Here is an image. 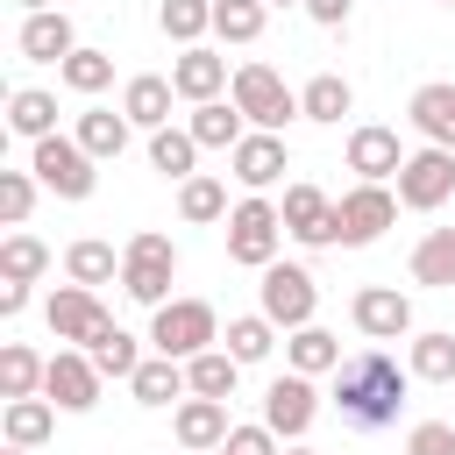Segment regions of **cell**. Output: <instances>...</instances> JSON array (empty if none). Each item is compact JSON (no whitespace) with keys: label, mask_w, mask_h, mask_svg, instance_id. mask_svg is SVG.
Wrapping results in <instances>:
<instances>
[{"label":"cell","mask_w":455,"mask_h":455,"mask_svg":"<svg viewBox=\"0 0 455 455\" xmlns=\"http://www.w3.org/2000/svg\"><path fill=\"white\" fill-rule=\"evenodd\" d=\"M14 7H21V14H50L57 0H14Z\"/></svg>","instance_id":"47"},{"label":"cell","mask_w":455,"mask_h":455,"mask_svg":"<svg viewBox=\"0 0 455 455\" xmlns=\"http://www.w3.org/2000/svg\"><path fill=\"white\" fill-rule=\"evenodd\" d=\"M171 85H178V100H192V107H206V100H220L228 85H235V71H228V57L220 50H178V64H171Z\"/></svg>","instance_id":"18"},{"label":"cell","mask_w":455,"mask_h":455,"mask_svg":"<svg viewBox=\"0 0 455 455\" xmlns=\"http://www.w3.org/2000/svg\"><path fill=\"white\" fill-rule=\"evenodd\" d=\"M228 213H235V206H228V185H220V178H206V171H199V178H185V185H178V220L206 228V220H228Z\"/></svg>","instance_id":"36"},{"label":"cell","mask_w":455,"mask_h":455,"mask_svg":"<svg viewBox=\"0 0 455 455\" xmlns=\"http://www.w3.org/2000/svg\"><path fill=\"white\" fill-rule=\"evenodd\" d=\"M299 114L320 121V128H334L341 114H355V85H348L341 71H313V78L299 85Z\"/></svg>","instance_id":"22"},{"label":"cell","mask_w":455,"mask_h":455,"mask_svg":"<svg viewBox=\"0 0 455 455\" xmlns=\"http://www.w3.org/2000/svg\"><path fill=\"white\" fill-rule=\"evenodd\" d=\"M412 284H427V291L455 284V228H427L412 242Z\"/></svg>","instance_id":"29"},{"label":"cell","mask_w":455,"mask_h":455,"mask_svg":"<svg viewBox=\"0 0 455 455\" xmlns=\"http://www.w3.org/2000/svg\"><path fill=\"white\" fill-rule=\"evenodd\" d=\"M149 341H156V355H171V363H192V355L220 348V313H213L206 299H171V306H156V320H149Z\"/></svg>","instance_id":"4"},{"label":"cell","mask_w":455,"mask_h":455,"mask_svg":"<svg viewBox=\"0 0 455 455\" xmlns=\"http://www.w3.org/2000/svg\"><path fill=\"white\" fill-rule=\"evenodd\" d=\"M213 455H228V448H213Z\"/></svg>","instance_id":"51"},{"label":"cell","mask_w":455,"mask_h":455,"mask_svg":"<svg viewBox=\"0 0 455 455\" xmlns=\"http://www.w3.org/2000/svg\"><path fill=\"white\" fill-rule=\"evenodd\" d=\"M0 434H7V448H43L57 434V405L50 398H7L0 405Z\"/></svg>","instance_id":"25"},{"label":"cell","mask_w":455,"mask_h":455,"mask_svg":"<svg viewBox=\"0 0 455 455\" xmlns=\"http://www.w3.org/2000/svg\"><path fill=\"white\" fill-rule=\"evenodd\" d=\"M284 455H320V448H306V441H284Z\"/></svg>","instance_id":"48"},{"label":"cell","mask_w":455,"mask_h":455,"mask_svg":"<svg viewBox=\"0 0 455 455\" xmlns=\"http://www.w3.org/2000/svg\"><path fill=\"white\" fill-rule=\"evenodd\" d=\"M405 370L419 377V384H455V334H412V348H405Z\"/></svg>","instance_id":"34"},{"label":"cell","mask_w":455,"mask_h":455,"mask_svg":"<svg viewBox=\"0 0 455 455\" xmlns=\"http://www.w3.org/2000/svg\"><path fill=\"white\" fill-rule=\"evenodd\" d=\"M348 320H355L363 341H398V334H412V299L398 284H363L348 299Z\"/></svg>","instance_id":"13"},{"label":"cell","mask_w":455,"mask_h":455,"mask_svg":"<svg viewBox=\"0 0 455 455\" xmlns=\"http://www.w3.org/2000/svg\"><path fill=\"white\" fill-rule=\"evenodd\" d=\"M256 313H263L277 334L313 327V313H320V284H313V270H306V263H270L263 284H256Z\"/></svg>","instance_id":"3"},{"label":"cell","mask_w":455,"mask_h":455,"mask_svg":"<svg viewBox=\"0 0 455 455\" xmlns=\"http://www.w3.org/2000/svg\"><path fill=\"white\" fill-rule=\"evenodd\" d=\"M228 100L242 107V121H249V128H270V135H284V121H306V114H299V92H291L270 64H235Z\"/></svg>","instance_id":"5"},{"label":"cell","mask_w":455,"mask_h":455,"mask_svg":"<svg viewBox=\"0 0 455 455\" xmlns=\"http://www.w3.org/2000/svg\"><path fill=\"white\" fill-rule=\"evenodd\" d=\"M64 277H71V284H85V291L114 284V277H121V256H114V242H100V235H78V242L64 249Z\"/></svg>","instance_id":"27"},{"label":"cell","mask_w":455,"mask_h":455,"mask_svg":"<svg viewBox=\"0 0 455 455\" xmlns=\"http://www.w3.org/2000/svg\"><path fill=\"white\" fill-rule=\"evenodd\" d=\"M185 128H192V142H199V149H235V142L249 135V121H242V107H235V100H206V107H192V121H185Z\"/></svg>","instance_id":"30"},{"label":"cell","mask_w":455,"mask_h":455,"mask_svg":"<svg viewBox=\"0 0 455 455\" xmlns=\"http://www.w3.org/2000/svg\"><path fill=\"white\" fill-rule=\"evenodd\" d=\"M448 7H455V0H448Z\"/></svg>","instance_id":"52"},{"label":"cell","mask_w":455,"mask_h":455,"mask_svg":"<svg viewBox=\"0 0 455 455\" xmlns=\"http://www.w3.org/2000/svg\"><path fill=\"white\" fill-rule=\"evenodd\" d=\"M405 391H412V370L391 355V348H355L341 370H334V412H341V427H363V434H377V427H391L398 412H405Z\"/></svg>","instance_id":"1"},{"label":"cell","mask_w":455,"mask_h":455,"mask_svg":"<svg viewBox=\"0 0 455 455\" xmlns=\"http://www.w3.org/2000/svg\"><path fill=\"white\" fill-rule=\"evenodd\" d=\"M391 220H398V192L391 185H348L334 199V242L341 249H370Z\"/></svg>","instance_id":"9"},{"label":"cell","mask_w":455,"mask_h":455,"mask_svg":"<svg viewBox=\"0 0 455 455\" xmlns=\"http://www.w3.org/2000/svg\"><path fill=\"white\" fill-rule=\"evenodd\" d=\"M14 313H28V284H7L0 277V320H14Z\"/></svg>","instance_id":"46"},{"label":"cell","mask_w":455,"mask_h":455,"mask_svg":"<svg viewBox=\"0 0 455 455\" xmlns=\"http://www.w3.org/2000/svg\"><path fill=\"white\" fill-rule=\"evenodd\" d=\"M263 7H306V0H263Z\"/></svg>","instance_id":"49"},{"label":"cell","mask_w":455,"mask_h":455,"mask_svg":"<svg viewBox=\"0 0 455 455\" xmlns=\"http://www.w3.org/2000/svg\"><path fill=\"white\" fill-rule=\"evenodd\" d=\"M313 419H320V391H313V377H299V370L270 377V391H263V427H270L277 441H306Z\"/></svg>","instance_id":"10"},{"label":"cell","mask_w":455,"mask_h":455,"mask_svg":"<svg viewBox=\"0 0 455 455\" xmlns=\"http://www.w3.org/2000/svg\"><path fill=\"white\" fill-rule=\"evenodd\" d=\"M128 391H135V405H185L192 398L185 363H171V355H142V370L128 377Z\"/></svg>","instance_id":"24"},{"label":"cell","mask_w":455,"mask_h":455,"mask_svg":"<svg viewBox=\"0 0 455 455\" xmlns=\"http://www.w3.org/2000/svg\"><path fill=\"white\" fill-rule=\"evenodd\" d=\"M36 192H43V185H36V171H0V220H7V228H21V220L36 213Z\"/></svg>","instance_id":"42"},{"label":"cell","mask_w":455,"mask_h":455,"mask_svg":"<svg viewBox=\"0 0 455 455\" xmlns=\"http://www.w3.org/2000/svg\"><path fill=\"white\" fill-rule=\"evenodd\" d=\"M43 320H50L57 348H100V341L114 334V313H107L100 291H85V284H57L50 306H43Z\"/></svg>","instance_id":"8"},{"label":"cell","mask_w":455,"mask_h":455,"mask_svg":"<svg viewBox=\"0 0 455 455\" xmlns=\"http://www.w3.org/2000/svg\"><path fill=\"white\" fill-rule=\"evenodd\" d=\"M228 164H235V185H249V192H270V185L291 171V149H284V135H270V128H249V135L228 149Z\"/></svg>","instance_id":"15"},{"label":"cell","mask_w":455,"mask_h":455,"mask_svg":"<svg viewBox=\"0 0 455 455\" xmlns=\"http://www.w3.org/2000/svg\"><path fill=\"white\" fill-rule=\"evenodd\" d=\"M220 348L249 370V363H263V355L277 348V327H270L263 313H235V320H228V334H220Z\"/></svg>","instance_id":"37"},{"label":"cell","mask_w":455,"mask_h":455,"mask_svg":"<svg viewBox=\"0 0 455 455\" xmlns=\"http://www.w3.org/2000/svg\"><path fill=\"white\" fill-rule=\"evenodd\" d=\"M284 235L291 242H306V249H327L334 242V199L320 192V185H284Z\"/></svg>","instance_id":"16"},{"label":"cell","mask_w":455,"mask_h":455,"mask_svg":"<svg viewBox=\"0 0 455 455\" xmlns=\"http://www.w3.org/2000/svg\"><path fill=\"white\" fill-rule=\"evenodd\" d=\"M277 242H284V213H277L263 192H249V199L228 213V263L270 270V263H277Z\"/></svg>","instance_id":"7"},{"label":"cell","mask_w":455,"mask_h":455,"mask_svg":"<svg viewBox=\"0 0 455 455\" xmlns=\"http://www.w3.org/2000/svg\"><path fill=\"white\" fill-rule=\"evenodd\" d=\"M57 78H64V85H71L78 100H92V92H107V85H114V57H107V50H85V43H78V50H71V57L57 64Z\"/></svg>","instance_id":"38"},{"label":"cell","mask_w":455,"mask_h":455,"mask_svg":"<svg viewBox=\"0 0 455 455\" xmlns=\"http://www.w3.org/2000/svg\"><path fill=\"white\" fill-rule=\"evenodd\" d=\"M348 7H355V0H306V14H313L320 28H348Z\"/></svg>","instance_id":"45"},{"label":"cell","mask_w":455,"mask_h":455,"mask_svg":"<svg viewBox=\"0 0 455 455\" xmlns=\"http://www.w3.org/2000/svg\"><path fill=\"white\" fill-rule=\"evenodd\" d=\"M185 384H192V398H235V384H242V363L228 355V348H206V355H192L185 363Z\"/></svg>","instance_id":"32"},{"label":"cell","mask_w":455,"mask_h":455,"mask_svg":"<svg viewBox=\"0 0 455 455\" xmlns=\"http://www.w3.org/2000/svg\"><path fill=\"white\" fill-rule=\"evenodd\" d=\"M43 270H50V249H43L36 235H21V228H14V235L0 242V277H7V284H36Z\"/></svg>","instance_id":"39"},{"label":"cell","mask_w":455,"mask_h":455,"mask_svg":"<svg viewBox=\"0 0 455 455\" xmlns=\"http://www.w3.org/2000/svg\"><path fill=\"white\" fill-rule=\"evenodd\" d=\"M192 164H199L192 128H156V135H149V171H164V178H178V185H185V178H199Z\"/></svg>","instance_id":"35"},{"label":"cell","mask_w":455,"mask_h":455,"mask_svg":"<svg viewBox=\"0 0 455 455\" xmlns=\"http://www.w3.org/2000/svg\"><path fill=\"white\" fill-rule=\"evenodd\" d=\"M284 363H291L299 377H334L348 355H341V334H327V327H299V334L284 341Z\"/></svg>","instance_id":"28"},{"label":"cell","mask_w":455,"mask_h":455,"mask_svg":"<svg viewBox=\"0 0 455 455\" xmlns=\"http://www.w3.org/2000/svg\"><path fill=\"white\" fill-rule=\"evenodd\" d=\"M228 455H284V441H277L263 419H249V427H235V434H228Z\"/></svg>","instance_id":"44"},{"label":"cell","mask_w":455,"mask_h":455,"mask_svg":"<svg viewBox=\"0 0 455 455\" xmlns=\"http://www.w3.org/2000/svg\"><path fill=\"white\" fill-rule=\"evenodd\" d=\"M7 128H14L21 142L57 135V92H43V85H14V92H7Z\"/></svg>","instance_id":"26"},{"label":"cell","mask_w":455,"mask_h":455,"mask_svg":"<svg viewBox=\"0 0 455 455\" xmlns=\"http://www.w3.org/2000/svg\"><path fill=\"white\" fill-rule=\"evenodd\" d=\"M263 21H270L263 0H213V36H220V43H256Z\"/></svg>","instance_id":"40"},{"label":"cell","mask_w":455,"mask_h":455,"mask_svg":"<svg viewBox=\"0 0 455 455\" xmlns=\"http://www.w3.org/2000/svg\"><path fill=\"white\" fill-rule=\"evenodd\" d=\"M171 100H178V85L171 78H156V71H135L128 85H121V114L135 121V128H171Z\"/></svg>","instance_id":"21"},{"label":"cell","mask_w":455,"mask_h":455,"mask_svg":"<svg viewBox=\"0 0 455 455\" xmlns=\"http://www.w3.org/2000/svg\"><path fill=\"white\" fill-rule=\"evenodd\" d=\"M85 355H92V363H100V377H114V384H128V377L142 370V348H135V334H121V327H114L100 348H85Z\"/></svg>","instance_id":"41"},{"label":"cell","mask_w":455,"mask_h":455,"mask_svg":"<svg viewBox=\"0 0 455 455\" xmlns=\"http://www.w3.org/2000/svg\"><path fill=\"white\" fill-rule=\"evenodd\" d=\"M100 363L85 355V348H57L50 355V370H43V398L57 405V412H92L100 405Z\"/></svg>","instance_id":"12"},{"label":"cell","mask_w":455,"mask_h":455,"mask_svg":"<svg viewBox=\"0 0 455 455\" xmlns=\"http://www.w3.org/2000/svg\"><path fill=\"white\" fill-rule=\"evenodd\" d=\"M171 277H178V242L164 228L128 235V249H121V291L156 313V306H171Z\"/></svg>","instance_id":"2"},{"label":"cell","mask_w":455,"mask_h":455,"mask_svg":"<svg viewBox=\"0 0 455 455\" xmlns=\"http://www.w3.org/2000/svg\"><path fill=\"white\" fill-rule=\"evenodd\" d=\"M43 370H50V355H36L28 341H7L0 348V398H43Z\"/></svg>","instance_id":"31"},{"label":"cell","mask_w":455,"mask_h":455,"mask_svg":"<svg viewBox=\"0 0 455 455\" xmlns=\"http://www.w3.org/2000/svg\"><path fill=\"white\" fill-rule=\"evenodd\" d=\"M14 43H21V57H28V64H64V57L78 50V28H71V14H64V7H50V14H28Z\"/></svg>","instance_id":"20"},{"label":"cell","mask_w":455,"mask_h":455,"mask_svg":"<svg viewBox=\"0 0 455 455\" xmlns=\"http://www.w3.org/2000/svg\"><path fill=\"white\" fill-rule=\"evenodd\" d=\"M348 171H355V185H391V178L405 171L398 128H384V121H363V128H348Z\"/></svg>","instance_id":"14"},{"label":"cell","mask_w":455,"mask_h":455,"mask_svg":"<svg viewBox=\"0 0 455 455\" xmlns=\"http://www.w3.org/2000/svg\"><path fill=\"white\" fill-rule=\"evenodd\" d=\"M156 28L178 43V50H199L213 36V0H164L156 7Z\"/></svg>","instance_id":"33"},{"label":"cell","mask_w":455,"mask_h":455,"mask_svg":"<svg viewBox=\"0 0 455 455\" xmlns=\"http://www.w3.org/2000/svg\"><path fill=\"white\" fill-rule=\"evenodd\" d=\"M71 135H78V149H85L92 164H107V156H121V149H128L135 121H128V114H114V107H85Z\"/></svg>","instance_id":"23"},{"label":"cell","mask_w":455,"mask_h":455,"mask_svg":"<svg viewBox=\"0 0 455 455\" xmlns=\"http://www.w3.org/2000/svg\"><path fill=\"white\" fill-rule=\"evenodd\" d=\"M455 199V149H412L405 156V171H398V206H412V213H434V206H448Z\"/></svg>","instance_id":"11"},{"label":"cell","mask_w":455,"mask_h":455,"mask_svg":"<svg viewBox=\"0 0 455 455\" xmlns=\"http://www.w3.org/2000/svg\"><path fill=\"white\" fill-rule=\"evenodd\" d=\"M171 434H178V448H185V455H213V448H228L235 419H228V405H220V398H185V405L171 412Z\"/></svg>","instance_id":"17"},{"label":"cell","mask_w":455,"mask_h":455,"mask_svg":"<svg viewBox=\"0 0 455 455\" xmlns=\"http://www.w3.org/2000/svg\"><path fill=\"white\" fill-rule=\"evenodd\" d=\"M28 171H36V185L57 192V199H92V185H100V164L78 149V135H43V142H28Z\"/></svg>","instance_id":"6"},{"label":"cell","mask_w":455,"mask_h":455,"mask_svg":"<svg viewBox=\"0 0 455 455\" xmlns=\"http://www.w3.org/2000/svg\"><path fill=\"white\" fill-rule=\"evenodd\" d=\"M7 455H36V448H7Z\"/></svg>","instance_id":"50"},{"label":"cell","mask_w":455,"mask_h":455,"mask_svg":"<svg viewBox=\"0 0 455 455\" xmlns=\"http://www.w3.org/2000/svg\"><path fill=\"white\" fill-rule=\"evenodd\" d=\"M405 455H455V427L448 419H419L405 434Z\"/></svg>","instance_id":"43"},{"label":"cell","mask_w":455,"mask_h":455,"mask_svg":"<svg viewBox=\"0 0 455 455\" xmlns=\"http://www.w3.org/2000/svg\"><path fill=\"white\" fill-rule=\"evenodd\" d=\"M405 121L419 128V142H427V149H455V85H448V78L419 85V92L405 100Z\"/></svg>","instance_id":"19"}]
</instances>
